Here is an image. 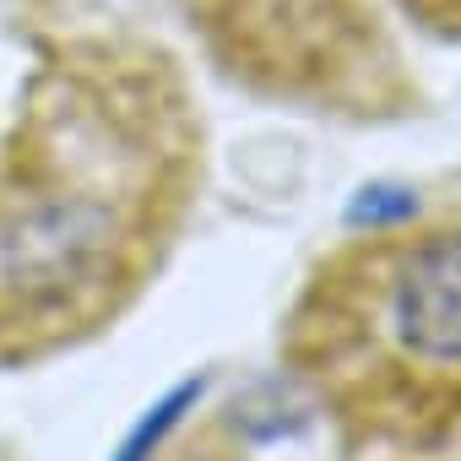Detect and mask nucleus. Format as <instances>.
I'll return each instance as SVG.
<instances>
[{
  "instance_id": "nucleus-4",
  "label": "nucleus",
  "mask_w": 461,
  "mask_h": 461,
  "mask_svg": "<svg viewBox=\"0 0 461 461\" xmlns=\"http://www.w3.org/2000/svg\"><path fill=\"white\" fill-rule=\"evenodd\" d=\"M396 6H402L418 28H429V33L461 44V0H396Z\"/></svg>"
},
{
  "instance_id": "nucleus-3",
  "label": "nucleus",
  "mask_w": 461,
  "mask_h": 461,
  "mask_svg": "<svg viewBox=\"0 0 461 461\" xmlns=\"http://www.w3.org/2000/svg\"><path fill=\"white\" fill-rule=\"evenodd\" d=\"M152 461H272V450L261 445V434H250L245 418H234V412H212L206 423L179 429Z\"/></svg>"
},
{
  "instance_id": "nucleus-1",
  "label": "nucleus",
  "mask_w": 461,
  "mask_h": 461,
  "mask_svg": "<svg viewBox=\"0 0 461 461\" xmlns=\"http://www.w3.org/2000/svg\"><path fill=\"white\" fill-rule=\"evenodd\" d=\"M206 131L179 66L66 39L0 120V375L114 331L158 283L201 190Z\"/></svg>"
},
{
  "instance_id": "nucleus-2",
  "label": "nucleus",
  "mask_w": 461,
  "mask_h": 461,
  "mask_svg": "<svg viewBox=\"0 0 461 461\" xmlns=\"http://www.w3.org/2000/svg\"><path fill=\"white\" fill-rule=\"evenodd\" d=\"M277 358L331 461H461V206L331 245L283 315Z\"/></svg>"
}]
</instances>
